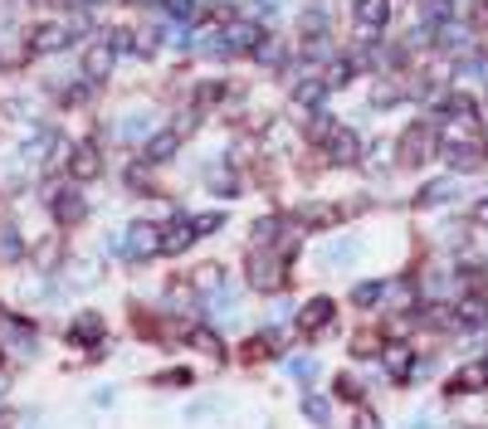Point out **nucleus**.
Returning <instances> with one entry per match:
<instances>
[{
    "mask_svg": "<svg viewBox=\"0 0 488 429\" xmlns=\"http://www.w3.org/2000/svg\"><path fill=\"white\" fill-rule=\"evenodd\" d=\"M283 259L289 254L283 249H274V245H254V254H249V288L254 293H283L289 288V268H283Z\"/></svg>",
    "mask_w": 488,
    "mask_h": 429,
    "instance_id": "obj_1",
    "label": "nucleus"
},
{
    "mask_svg": "<svg viewBox=\"0 0 488 429\" xmlns=\"http://www.w3.org/2000/svg\"><path fill=\"white\" fill-rule=\"evenodd\" d=\"M435 141H440V132H435V122H410L406 132H400V166H425L430 156H435Z\"/></svg>",
    "mask_w": 488,
    "mask_h": 429,
    "instance_id": "obj_2",
    "label": "nucleus"
},
{
    "mask_svg": "<svg viewBox=\"0 0 488 429\" xmlns=\"http://www.w3.org/2000/svg\"><path fill=\"white\" fill-rule=\"evenodd\" d=\"M64 171H69V181H74V185H89V181L103 176V152L89 147V141H79V147L64 152Z\"/></svg>",
    "mask_w": 488,
    "mask_h": 429,
    "instance_id": "obj_3",
    "label": "nucleus"
},
{
    "mask_svg": "<svg viewBox=\"0 0 488 429\" xmlns=\"http://www.w3.org/2000/svg\"><path fill=\"white\" fill-rule=\"evenodd\" d=\"M69 20H39L30 25V35H25V45H30V54H59L69 49Z\"/></svg>",
    "mask_w": 488,
    "mask_h": 429,
    "instance_id": "obj_4",
    "label": "nucleus"
},
{
    "mask_svg": "<svg viewBox=\"0 0 488 429\" xmlns=\"http://www.w3.org/2000/svg\"><path fill=\"white\" fill-rule=\"evenodd\" d=\"M264 25H254V20H229L225 25V49L229 54H254V49H260L264 45Z\"/></svg>",
    "mask_w": 488,
    "mask_h": 429,
    "instance_id": "obj_5",
    "label": "nucleus"
},
{
    "mask_svg": "<svg viewBox=\"0 0 488 429\" xmlns=\"http://www.w3.org/2000/svg\"><path fill=\"white\" fill-rule=\"evenodd\" d=\"M103 337H108L103 312H79V318L69 322V347H103Z\"/></svg>",
    "mask_w": 488,
    "mask_h": 429,
    "instance_id": "obj_6",
    "label": "nucleus"
},
{
    "mask_svg": "<svg viewBox=\"0 0 488 429\" xmlns=\"http://www.w3.org/2000/svg\"><path fill=\"white\" fill-rule=\"evenodd\" d=\"M112 64H118V49H112L108 39H93V45L83 49V78L89 83H103L112 74Z\"/></svg>",
    "mask_w": 488,
    "mask_h": 429,
    "instance_id": "obj_7",
    "label": "nucleus"
},
{
    "mask_svg": "<svg viewBox=\"0 0 488 429\" xmlns=\"http://www.w3.org/2000/svg\"><path fill=\"white\" fill-rule=\"evenodd\" d=\"M49 210H54V220H59L64 230H69V225H79L83 214H89V205H83V195L74 191V181H69V185H59V191L49 195Z\"/></svg>",
    "mask_w": 488,
    "mask_h": 429,
    "instance_id": "obj_8",
    "label": "nucleus"
},
{
    "mask_svg": "<svg viewBox=\"0 0 488 429\" xmlns=\"http://www.w3.org/2000/svg\"><path fill=\"white\" fill-rule=\"evenodd\" d=\"M352 16L366 39H377L386 30V20H391V0H352Z\"/></svg>",
    "mask_w": 488,
    "mask_h": 429,
    "instance_id": "obj_9",
    "label": "nucleus"
},
{
    "mask_svg": "<svg viewBox=\"0 0 488 429\" xmlns=\"http://www.w3.org/2000/svg\"><path fill=\"white\" fill-rule=\"evenodd\" d=\"M323 152H327V162H333V166H356V162H362V141H356L352 127H337V132L327 137Z\"/></svg>",
    "mask_w": 488,
    "mask_h": 429,
    "instance_id": "obj_10",
    "label": "nucleus"
},
{
    "mask_svg": "<svg viewBox=\"0 0 488 429\" xmlns=\"http://www.w3.org/2000/svg\"><path fill=\"white\" fill-rule=\"evenodd\" d=\"M333 318H337V303H333V298H313V303H303V312H298V332H303V337H318Z\"/></svg>",
    "mask_w": 488,
    "mask_h": 429,
    "instance_id": "obj_11",
    "label": "nucleus"
},
{
    "mask_svg": "<svg viewBox=\"0 0 488 429\" xmlns=\"http://www.w3.org/2000/svg\"><path fill=\"white\" fill-rule=\"evenodd\" d=\"M323 98H327V78H318V68H308V74L293 83V108L298 112H313Z\"/></svg>",
    "mask_w": 488,
    "mask_h": 429,
    "instance_id": "obj_12",
    "label": "nucleus"
},
{
    "mask_svg": "<svg viewBox=\"0 0 488 429\" xmlns=\"http://www.w3.org/2000/svg\"><path fill=\"white\" fill-rule=\"evenodd\" d=\"M176 147H181V132H176V127H166V132H156V137L142 141V162H147V166L171 162V156H176Z\"/></svg>",
    "mask_w": 488,
    "mask_h": 429,
    "instance_id": "obj_13",
    "label": "nucleus"
},
{
    "mask_svg": "<svg viewBox=\"0 0 488 429\" xmlns=\"http://www.w3.org/2000/svg\"><path fill=\"white\" fill-rule=\"evenodd\" d=\"M196 239H200V235H196L191 220H166V225H162V254H186Z\"/></svg>",
    "mask_w": 488,
    "mask_h": 429,
    "instance_id": "obj_14",
    "label": "nucleus"
},
{
    "mask_svg": "<svg viewBox=\"0 0 488 429\" xmlns=\"http://www.w3.org/2000/svg\"><path fill=\"white\" fill-rule=\"evenodd\" d=\"M381 366L391 381H406L410 366H415V347H406V341H391V347H381Z\"/></svg>",
    "mask_w": 488,
    "mask_h": 429,
    "instance_id": "obj_15",
    "label": "nucleus"
},
{
    "mask_svg": "<svg viewBox=\"0 0 488 429\" xmlns=\"http://www.w3.org/2000/svg\"><path fill=\"white\" fill-rule=\"evenodd\" d=\"M298 122H303V141H308V147H327V137L337 132V122L327 118V112H318V108L298 112Z\"/></svg>",
    "mask_w": 488,
    "mask_h": 429,
    "instance_id": "obj_16",
    "label": "nucleus"
},
{
    "mask_svg": "<svg viewBox=\"0 0 488 429\" xmlns=\"http://www.w3.org/2000/svg\"><path fill=\"white\" fill-rule=\"evenodd\" d=\"M127 249L137 254H162V225H133V235H127Z\"/></svg>",
    "mask_w": 488,
    "mask_h": 429,
    "instance_id": "obj_17",
    "label": "nucleus"
},
{
    "mask_svg": "<svg viewBox=\"0 0 488 429\" xmlns=\"http://www.w3.org/2000/svg\"><path fill=\"white\" fill-rule=\"evenodd\" d=\"M444 156H450V166H454V171H479V166L488 162L479 141H464V147H444Z\"/></svg>",
    "mask_w": 488,
    "mask_h": 429,
    "instance_id": "obj_18",
    "label": "nucleus"
},
{
    "mask_svg": "<svg viewBox=\"0 0 488 429\" xmlns=\"http://www.w3.org/2000/svg\"><path fill=\"white\" fill-rule=\"evenodd\" d=\"M225 98H229V83H225V78H206V83H200V89H196V103H191V108L210 112V108H220Z\"/></svg>",
    "mask_w": 488,
    "mask_h": 429,
    "instance_id": "obj_19",
    "label": "nucleus"
},
{
    "mask_svg": "<svg viewBox=\"0 0 488 429\" xmlns=\"http://www.w3.org/2000/svg\"><path fill=\"white\" fill-rule=\"evenodd\" d=\"M298 225H313V230H333V225H342V210H337V205H308L303 214H298Z\"/></svg>",
    "mask_w": 488,
    "mask_h": 429,
    "instance_id": "obj_20",
    "label": "nucleus"
},
{
    "mask_svg": "<svg viewBox=\"0 0 488 429\" xmlns=\"http://www.w3.org/2000/svg\"><path fill=\"white\" fill-rule=\"evenodd\" d=\"M25 259V239L16 225H0V264H20Z\"/></svg>",
    "mask_w": 488,
    "mask_h": 429,
    "instance_id": "obj_21",
    "label": "nucleus"
},
{
    "mask_svg": "<svg viewBox=\"0 0 488 429\" xmlns=\"http://www.w3.org/2000/svg\"><path fill=\"white\" fill-rule=\"evenodd\" d=\"M454 322H459V327H483V322H488L483 298H464V303L454 308Z\"/></svg>",
    "mask_w": 488,
    "mask_h": 429,
    "instance_id": "obj_22",
    "label": "nucleus"
},
{
    "mask_svg": "<svg viewBox=\"0 0 488 429\" xmlns=\"http://www.w3.org/2000/svg\"><path fill=\"white\" fill-rule=\"evenodd\" d=\"M283 54H289V49H283V39L279 35H264V45L254 49V59H260L264 68H283Z\"/></svg>",
    "mask_w": 488,
    "mask_h": 429,
    "instance_id": "obj_23",
    "label": "nucleus"
},
{
    "mask_svg": "<svg viewBox=\"0 0 488 429\" xmlns=\"http://www.w3.org/2000/svg\"><path fill=\"white\" fill-rule=\"evenodd\" d=\"M479 385H488V381H483V366H464V371L450 381V395H469V391H479Z\"/></svg>",
    "mask_w": 488,
    "mask_h": 429,
    "instance_id": "obj_24",
    "label": "nucleus"
},
{
    "mask_svg": "<svg viewBox=\"0 0 488 429\" xmlns=\"http://www.w3.org/2000/svg\"><path fill=\"white\" fill-rule=\"evenodd\" d=\"M444 118H479L473 93H450V98H444Z\"/></svg>",
    "mask_w": 488,
    "mask_h": 429,
    "instance_id": "obj_25",
    "label": "nucleus"
},
{
    "mask_svg": "<svg viewBox=\"0 0 488 429\" xmlns=\"http://www.w3.org/2000/svg\"><path fill=\"white\" fill-rule=\"evenodd\" d=\"M220 283H225V268H220V264H200L196 274H191V288H200V293L220 288Z\"/></svg>",
    "mask_w": 488,
    "mask_h": 429,
    "instance_id": "obj_26",
    "label": "nucleus"
},
{
    "mask_svg": "<svg viewBox=\"0 0 488 429\" xmlns=\"http://www.w3.org/2000/svg\"><path fill=\"white\" fill-rule=\"evenodd\" d=\"M298 35H303V39H323L327 35V16H323V10H303V16H298Z\"/></svg>",
    "mask_w": 488,
    "mask_h": 429,
    "instance_id": "obj_27",
    "label": "nucleus"
},
{
    "mask_svg": "<svg viewBox=\"0 0 488 429\" xmlns=\"http://www.w3.org/2000/svg\"><path fill=\"white\" fill-rule=\"evenodd\" d=\"M450 195H454V185H450V181H435V185H425V191L415 195V205H420V210H430V205H444V200H450Z\"/></svg>",
    "mask_w": 488,
    "mask_h": 429,
    "instance_id": "obj_28",
    "label": "nucleus"
},
{
    "mask_svg": "<svg viewBox=\"0 0 488 429\" xmlns=\"http://www.w3.org/2000/svg\"><path fill=\"white\" fill-rule=\"evenodd\" d=\"M352 68H356V64H352V54L333 59V64H327V74H323V78H327V89H342V83H352Z\"/></svg>",
    "mask_w": 488,
    "mask_h": 429,
    "instance_id": "obj_29",
    "label": "nucleus"
},
{
    "mask_svg": "<svg viewBox=\"0 0 488 429\" xmlns=\"http://www.w3.org/2000/svg\"><path fill=\"white\" fill-rule=\"evenodd\" d=\"M386 303V283H362V288H352V308H377Z\"/></svg>",
    "mask_w": 488,
    "mask_h": 429,
    "instance_id": "obj_30",
    "label": "nucleus"
},
{
    "mask_svg": "<svg viewBox=\"0 0 488 429\" xmlns=\"http://www.w3.org/2000/svg\"><path fill=\"white\" fill-rule=\"evenodd\" d=\"M274 351H279V341L269 337V332H264V337H249V341H244V361H264V356H274Z\"/></svg>",
    "mask_w": 488,
    "mask_h": 429,
    "instance_id": "obj_31",
    "label": "nucleus"
},
{
    "mask_svg": "<svg viewBox=\"0 0 488 429\" xmlns=\"http://www.w3.org/2000/svg\"><path fill=\"white\" fill-rule=\"evenodd\" d=\"M381 347L386 341H381V332H371V327H362V332L352 337V356H377Z\"/></svg>",
    "mask_w": 488,
    "mask_h": 429,
    "instance_id": "obj_32",
    "label": "nucleus"
},
{
    "mask_svg": "<svg viewBox=\"0 0 488 429\" xmlns=\"http://www.w3.org/2000/svg\"><path fill=\"white\" fill-rule=\"evenodd\" d=\"M210 191L225 195V200L239 195V176H235V171H220V166H215V171H210Z\"/></svg>",
    "mask_w": 488,
    "mask_h": 429,
    "instance_id": "obj_33",
    "label": "nucleus"
},
{
    "mask_svg": "<svg viewBox=\"0 0 488 429\" xmlns=\"http://www.w3.org/2000/svg\"><path fill=\"white\" fill-rule=\"evenodd\" d=\"M59 254H64V239L54 235V239H45V245L35 249V264L39 268H59Z\"/></svg>",
    "mask_w": 488,
    "mask_h": 429,
    "instance_id": "obj_34",
    "label": "nucleus"
},
{
    "mask_svg": "<svg viewBox=\"0 0 488 429\" xmlns=\"http://www.w3.org/2000/svg\"><path fill=\"white\" fill-rule=\"evenodd\" d=\"M191 341H196V347L206 351V356H225V341L215 337L210 327H191Z\"/></svg>",
    "mask_w": 488,
    "mask_h": 429,
    "instance_id": "obj_35",
    "label": "nucleus"
},
{
    "mask_svg": "<svg viewBox=\"0 0 488 429\" xmlns=\"http://www.w3.org/2000/svg\"><path fill=\"white\" fill-rule=\"evenodd\" d=\"M420 16H425V25H444L454 16V5L450 0H420Z\"/></svg>",
    "mask_w": 488,
    "mask_h": 429,
    "instance_id": "obj_36",
    "label": "nucleus"
},
{
    "mask_svg": "<svg viewBox=\"0 0 488 429\" xmlns=\"http://www.w3.org/2000/svg\"><path fill=\"white\" fill-rule=\"evenodd\" d=\"M156 5H162V10H166L171 20H196L200 0H156Z\"/></svg>",
    "mask_w": 488,
    "mask_h": 429,
    "instance_id": "obj_37",
    "label": "nucleus"
},
{
    "mask_svg": "<svg viewBox=\"0 0 488 429\" xmlns=\"http://www.w3.org/2000/svg\"><path fill=\"white\" fill-rule=\"evenodd\" d=\"M333 395H337V400H347V405H362V381L337 376V381H333Z\"/></svg>",
    "mask_w": 488,
    "mask_h": 429,
    "instance_id": "obj_38",
    "label": "nucleus"
},
{
    "mask_svg": "<svg viewBox=\"0 0 488 429\" xmlns=\"http://www.w3.org/2000/svg\"><path fill=\"white\" fill-rule=\"evenodd\" d=\"M103 39H108V45L118 49V54H127V49L137 45V30H127V25H118V30H103Z\"/></svg>",
    "mask_w": 488,
    "mask_h": 429,
    "instance_id": "obj_39",
    "label": "nucleus"
},
{
    "mask_svg": "<svg viewBox=\"0 0 488 429\" xmlns=\"http://www.w3.org/2000/svg\"><path fill=\"white\" fill-rule=\"evenodd\" d=\"M303 414L313 424H327V400L323 395H303Z\"/></svg>",
    "mask_w": 488,
    "mask_h": 429,
    "instance_id": "obj_40",
    "label": "nucleus"
},
{
    "mask_svg": "<svg viewBox=\"0 0 488 429\" xmlns=\"http://www.w3.org/2000/svg\"><path fill=\"white\" fill-rule=\"evenodd\" d=\"M152 385H166V391H176V385H191V371H162V376H152Z\"/></svg>",
    "mask_w": 488,
    "mask_h": 429,
    "instance_id": "obj_41",
    "label": "nucleus"
},
{
    "mask_svg": "<svg viewBox=\"0 0 488 429\" xmlns=\"http://www.w3.org/2000/svg\"><path fill=\"white\" fill-rule=\"evenodd\" d=\"M127 185H133V191H152V171H147V162H137L133 171H127Z\"/></svg>",
    "mask_w": 488,
    "mask_h": 429,
    "instance_id": "obj_42",
    "label": "nucleus"
},
{
    "mask_svg": "<svg viewBox=\"0 0 488 429\" xmlns=\"http://www.w3.org/2000/svg\"><path fill=\"white\" fill-rule=\"evenodd\" d=\"M191 225H196V235H215V230H220L225 220H220V214H196Z\"/></svg>",
    "mask_w": 488,
    "mask_h": 429,
    "instance_id": "obj_43",
    "label": "nucleus"
},
{
    "mask_svg": "<svg viewBox=\"0 0 488 429\" xmlns=\"http://www.w3.org/2000/svg\"><path fill=\"white\" fill-rule=\"evenodd\" d=\"M352 429H377V414H371L366 405H356V414H352Z\"/></svg>",
    "mask_w": 488,
    "mask_h": 429,
    "instance_id": "obj_44",
    "label": "nucleus"
},
{
    "mask_svg": "<svg viewBox=\"0 0 488 429\" xmlns=\"http://www.w3.org/2000/svg\"><path fill=\"white\" fill-rule=\"evenodd\" d=\"M473 220H479V225H488V195L479 200V205H473Z\"/></svg>",
    "mask_w": 488,
    "mask_h": 429,
    "instance_id": "obj_45",
    "label": "nucleus"
},
{
    "mask_svg": "<svg viewBox=\"0 0 488 429\" xmlns=\"http://www.w3.org/2000/svg\"><path fill=\"white\" fill-rule=\"evenodd\" d=\"M0 429H16V414H0Z\"/></svg>",
    "mask_w": 488,
    "mask_h": 429,
    "instance_id": "obj_46",
    "label": "nucleus"
},
{
    "mask_svg": "<svg viewBox=\"0 0 488 429\" xmlns=\"http://www.w3.org/2000/svg\"><path fill=\"white\" fill-rule=\"evenodd\" d=\"M415 429H435V424H430V420H420V424H415Z\"/></svg>",
    "mask_w": 488,
    "mask_h": 429,
    "instance_id": "obj_47",
    "label": "nucleus"
},
{
    "mask_svg": "<svg viewBox=\"0 0 488 429\" xmlns=\"http://www.w3.org/2000/svg\"><path fill=\"white\" fill-rule=\"evenodd\" d=\"M479 366H483V381H488V356H483V361H479Z\"/></svg>",
    "mask_w": 488,
    "mask_h": 429,
    "instance_id": "obj_48",
    "label": "nucleus"
},
{
    "mask_svg": "<svg viewBox=\"0 0 488 429\" xmlns=\"http://www.w3.org/2000/svg\"><path fill=\"white\" fill-rule=\"evenodd\" d=\"M83 5H103V0H83Z\"/></svg>",
    "mask_w": 488,
    "mask_h": 429,
    "instance_id": "obj_49",
    "label": "nucleus"
},
{
    "mask_svg": "<svg viewBox=\"0 0 488 429\" xmlns=\"http://www.w3.org/2000/svg\"><path fill=\"white\" fill-rule=\"evenodd\" d=\"M0 366H5V351H0Z\"/></svg>",
    "mask_w": 488,
    "mask_h": 429,
    "instance_id": "obj_50",
    "label": "nucleus"
},
{
    "mask_svg": "<svg viewBox=\"0 0 488 429\" xmlns=\"http://www.w3.org/2000/svg\"><path fill=\"white\" fill-rule=\"evenodd\" d=\"M0 391H5V385H0Z\"/></svg>",
    "mask_w": 488,
    "mask_h": 429,
    "instance_id": "obj_51",
    "label": "nucleus"
}]
</instances>
